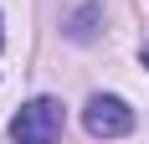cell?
Masks as SVG:
<instances>
[{
	"label": "cell",
	"instance_id": "obj_1",
	"mask_svg": "<svg viewBox=\"0 0 149 144\" xmlns=\"http://www.w3.org/2000/svg\"><path fill=\"white\" fill-rule=\"evenodd\" d=\"M62 124H67V113H62L57 98H31L26 108L10 118V139L15 144H57Z\"/></svg>",
	"mask_w": 149,
	"mask_h": 144
},
{
	"label": "cell",
	"instance_id": "obj_2",
	"mask_svg": "<svg viewBox=\"0 0 149 144\" xmlns=\"http://www.w3.org/2000/svg\"><path fill=\"white\" fill-rule=\"evenodd\" d=\"M82 124H88L93 139H123V134L134 129V108L113 93H93L88 108H82Z\"/></svg>",
	"mask_w": 149,
	"mask_h": 144
},
{
	"label": "cell",
	"instance_id": "obj_3",
	"mask_svg": "<svg viewBox=\"0 0 149 144\" xmlns=\"http://www.w3.org/2000/svg\"><path fill=\"white\" fill-rule=\"evenodd\" d=\"M98 15H103V10H98V5H82L67 36H72V41H93V31H98Z\"/></svg>",
	"mask_w": 149,
	"mask_h": 144
},
{
	"label": "cell",
	"instance_id": "obj_4",
	"mask_svg": "<svg viewBox=\"0 0 149 144\" xmlns=\"http://www.w3.org/2000/svg\"><path fill=\"white\" fill-rule=\"evenodd\" d=\"M144 67H149V41H144Z\"/></svg>",
	"mask_w": 149,
	"mask_h": 144
},
{
	"label": "cell",
	"instance_id": "obj_5",
	"mask_svg": "<svg viewBox=\"0 0 149 144\" xmlns=\"http://www.w3.org/2000/svg\"><path fill=\"white\" fill-rule=\"evenodd\" d=\"M0 46H5V31H0Z\"/></svg>",
	"mask_w": 149,
	"mask_h": 144
}]
</instances>
